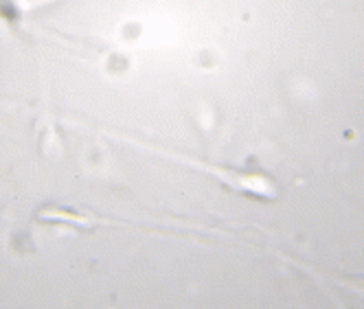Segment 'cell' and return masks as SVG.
<instances>
[{"label":"cell","instance_id":"cell-1","mask_svg":"<svg viewBox=\"0 0 364 309\" xmlns=\"http://www.w3.org/2000/svg\"><path fill=\"white\" fill-rule=\"evenodd\" d=\"M187 165H193L200 171H206L215 175L218 180L235 193L248 195V197H259V200H272L279 193V187L274 183V178L264 173V171H248V169H232V167H222V165H209V163H191L187 158H182Z\"/></svg>","mask_w":364,"mask_h":309},{"label":"cell","instance_id":"cell-2","mask_svg":"<svg viewBox=\"0 0 364 309\" xmlns=\"http://www.w3.org/2000/svg\"><path fill=\"white\" fill-rule=\"evenodd\" d=\"M44 3L46 0H0V11H29Z\"/></svg>","mask_w":364,"mask_h":309}]
</instances>
